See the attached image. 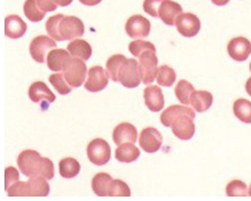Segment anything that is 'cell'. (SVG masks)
Segmentation results:
<instances>
[{"label":"cell","instance_id":"obj_1","mask_svg":"<svg viewBox=\"0 0 251 201\" xmlns=\"http://www.w3.org/2000/svg\"><path fill=\"white\" fill-rule=\"evenodd\" d=\"M50 186L47 179L41 177H30L26 182L18 181L7 190L9 197H47Z\"/></svg>","mask_w":251,"mask_h":201},{"label":"cell","instance_id":"obj_2","mask_svg":"<svg viewBox=\"0 0 251 201\" xmlns=\"http://www.w3.org/2000/svg\"><path fill=\"white\" fill-rule=\"evenodd\" d=\"M19 170L26 177H40L41 168H43L44 157H41L36 150H25L17 159Z\"/></svg>","mask_w":251,"mask_h":201},{"label":"cell","instance_id":"obj_3","mask_svg":"<svg viewBox=\"0 0 251 201\" xmlns=\"http://www.w3.org/2000/svg\"><path fill=\"white\" fill-rule=\"evenodd\" d=\"M142 81V73L140 64L133 58L127 59L121 66L118 75V82L126 88H136Z\"/></svg>","mask_w":251,"mask_h":201},{"label":"cell","instance_id":"obj_4","mask_svg":"<svg viewBox=\"0 0 251 201\" xmlns=\"http://www.w3.org/2000/svg\"><path fill=\"white\" fill-rule=\"evenodd\" d=\"M87 156L91 163L96 166H103L109 162L111 149L109 144L101 138L91 140L87 147Z\"/></svg>","mask_w":251,"mask_h":201},{"label":"cell","instance_id":"obj_5","mask_svg":"<svg viewBox=\"0 0 251 201\" xmlns=\"http://www.w3.org/2000/svg\"><path fill=\"white\" fill-rule=\"evenodd\" d=\"M141 67L142 73V82L145 85L152 83L157 77L158 73V57L156 50H147L138 58Z\"/></svg>","mask_w":251,"mask_h":201},{"label":"cell","instance_id":"obj_6","mask_svg":"<svg viewBox=\"0 0 251 201\" xmlns=\"http://www.w3.org/2000/svg\"><path fill=\"white\" fill-rule=\"evenodd\" d=\"M85 60L80 58L74 57L71 59L70 64L66 67L64 70V75L66 80L68 81L69 85L73 88H79L85 82L86 75H87V66Z\"/></svg>","mask_w":251,"mask_h":201},{"label":"cell","instance_id":"obj_7","mask_svg":"<svg viewBox=\"0 0 251 201\" xmlns=\"http://www.w3.org/2000/svg\"><path fill=\"white\" fill-rule=\"evenodd\" d=\"M194 119L195 116L190 114H181L176 117L171 124L174 135L180 140H190L196 131Z\"/></svg>","mask_w":251,"mask_h":201},{"label":"cell","instance_id":"obj_8","mask_svg":"<svg viewBox=\"0 0 251 201\" xmlns=\"http://www.w3.org/2000/svg\"><path fill=\"white\" fill-rule=\"evenodd\" d=\"M55 48H57V44L52 37L41 35L37 36L36 38L31 40L29 51H30V56L33 60L39 62V64H43L45 58L47 57L46 54H48L47 52Z\"/></svg>","mask_w":251,"mask_h":201},{"label":"cell","instance_id":"obj_9","mask_svg":"<svg viewBox=\"0 0 251 201\" xmlns=\"http://www.w3.org/2000/svg\"><path fill=\"white\" fill-rule=\"evenodd\" d=\"M59 32L62 41L73 40L81 37L85 33V26L81 19L75 16H65L60 22Z\"/></svg>","mask_w":251,"mask_h":201},{"label":"cell","instance_id":"obj_10","mask_svg":"<svg viewBox=\"0 0 251 201\" xmlns=\"http://www.w3.org/2000/svg\"><path fill=\"white\" fill-rule=\"evenodd\" d=\"M176 27L181 36L186 38H192L198 35L200 28H201V23L198 17L191 12H182L177 18Z\"/></svg>","mask_w":251,"mask_h":201},{"label":"cell","instance_id":"obj_11","mask_svg":"<svg viewBox=\"0 0 251 201\" xmlns=\"http://www.w3.org/2000/svg\"><path fill=\"white\" fill-rule=\"evenodd\" d=\"M150 22L144 16L135 15L126 23V32L131 39H145L150 33Z\"/></svg>","mask_w":251,"mask_h":201},{"label":"cell","instance_id":"obj_12","mask_svg":"<svg viewBox=\"0 0 251 201\" xmlns=\"http://www.w3.org/2000/svg\"><path fill=\"white\" fill-rule=\"evenodd\" d=\"M109 75L107 70H104L102 67L95 66L89 69L88 73V79L85 83L86 90L89 93H99L103 90L108 86L109 81Z\"/></svg>","mask_w":251,"mask_h":201},{"label":"cell","instance_id":"obj_13","mask_svg":"<svg viewBox=\"0 0 251 201\" xmlns=\"http://www.w3.org/2000/svg\"><path fill=\"white\" fill-rule=\"evenodd\" d=\"M139 145L147 153L157 152L162 145L161 133L153 127L145 128L140 133Z\"/></svg>","mask_w":251,"mask_h":201},{"label":"cell","instance_id":"obj_14","mask_svg":"<svg viewBox=\"0 0 251 201\" xmlns=\"http://www.w3.org/2000/svg\"><path fill=\"white\" fill-rule=\"evenodd\" d=\"M227 51L233 60L246 61L251 53V43L245 37H236L229 41Z\"/></svg>","mask_w":251,"mask_h":201},{"label":"cell","instance_id":"obj_15","mask_svg":"<svg viewBox=\"0 0 251 201\" xmlns=\"http://www.w3.org/2000/svg\"><path fill=\"white\" fill-rule=\"evenodd\" d=\"M73 58L70 52L65 49L55 48L50 50L47 54V65L51 71H64L66 67L70 64Z\"/></svg>","mask_w":251,"mask_h":201},{"label":"cell","instance_id":"obj_16","mask_svg":"<svg viewBox=\"0 0 251 201\" xmlns=\"http://www.w3.org/2000/svg\"><path fill=\"white\" fill-rule=\"evenodd\" d=\"M144 98H145L146 106L148 107L150 111L158 112L164 109V106H165L164 94H162V91L159 86L152 85L146 88L144 90Z\"/></svg>","mask_w":251,"mask_h":201},{"label":"cell","instance_id":"obj_17","mask_svg":"<svg viewBox=\"0 0 251 201\" xmlns=\"http://www.w3.org/2000/svg\"><path fill=\"white\" fill-rule=\"evenodd\" d=\"M182 14V8L179 3L173 1V0H164L159 8V18L162 20V23L174 26L177 22L179 15Z\"/></svg>","mask_w":251,"mask_h":201},{"label":"cell","instance_id":"obj_18","mask_svg":"<svg viewBox=\"0 0 251 201\" xmlns=\"http://www.w3.org/2000/svg\"><path fill=\"white\" fill-rule=\"evenodd\" d=\"M112 137H114V141L117 146L126 144V142L135 144L137 141L138 132L133 125L129 123H121L114 129Z\"/></svg>","mask_w":251,"mask_h":201},{"label":"cell","instance_id":"obj_19","mask_svg":"<svg viewBox=\"0 0 251 201\" xmlns=\"http://www.w3.org/2000/svg\"><path fill=\"white\" fill-rule=\"evenodd\" d=\"M27 25L17 15H10L5 19V35L10 39H19L26 33Z\"/></svg>","mask_w":251,"mask_h":201},{"label":"cell","instance_id":"obj_20","mask_svg":"<svg viewBox=\"0 0 251 201\" xmlns=\"http://www.w3.org/2000/svg\"><path fill=\"white\" fill-rule=\"evenodd\" d=\"M29 98L33 102H40L46 100L48 102H53L56 100V96L53 95L51 90L49 89L48 86L43 81H36L29 87L28 90Z\"/></svg>","mask_w":251,"mask_h":201},{"label":"cell","instance_id":"obj_21","mask_svg":"<svg viewBox=\"0 0 251 201\" xmlns=\"http://www.w3.org/2000/svg\"><path fill=\"white\" fill-rule=\"evenodd\" d=\"M140 156L139 148L131 142H126L118 146V148L115 151V157L117 160L123 163H130L136 161Z\"/></svg>","mask_w":251,"mask_h":201},{"label":"cell","instance_id":"obj_22","mask_svg":"<svg viewBox=\"0 0 251 201\" xmlns=\"http://www.w3.org/2000/svg\"><path fill=\"white\" fill-rule=\"evenodd\" d=\"M213 101L212 95L206 90H195L190 96V106L197 112H204L211 107Z\"/></svg>","mask_w":251,"mask_h":201},{"label":"cell","instance_id":"obj_23","mask_svg":"<svg viewBox=\"0 0 251 201\" xmlns=\"http://www.w3.org/2000/svg\"><path fill=\"white\" fill-rule=\"evenodd\" d=\"M181 114H190L192 116L196 117V112L195 109L192 110V108L187 107L186 104H174V106H170L169 108H167L166 110H164L161 116H160V120L161 124L165 126V127H171V124L175 120L176 117H178Z\"/></svg>","mask_w":251,"mask_h":201},{"label":"cell","instance_id":"obj_24","mask_svg":"<svg viewBox=\"0 0 251 201\" xmlns=\"http://www.w3.org/2000/svg\"><path fill=\"white\" fill-rule=\"evenodd\" d=\"M68 51L73 57L80 58L82 60H88L93 54V48L87 43L86 40L82 39H75L68 45Z\"/></svg>","mask_w":251,"mask_h":201},{"label":"cell","instance_id":"obj_25","mask_svg":"<svg viewBox=\"0 0 251 201\" xmlns=\"http://www.w3.org/2000/svg\"><path fill=\"white\" fill-rule=\"evenodd\" d=\"M80 163L75 158H64L59 162V174L62 178L71 179L80 173Z\"/></svg>","mask_w":251,"mask_h":201},{"label":"cell","instance_id":"obj_26","mask_svg":"<svg viewBox=\"0 0 251 201\" xmlns=\"http://www.w3.org/2000/svg\"><path fill=\"white\" fill-rule=\"evenodd\" d=\"M112 181V177L106 173H99L93 178L91 187L94 192L99 197H108V188Z\"/></svg>","mask_w":251,"mask_h":201},{"label":"cell","instance_id":"obj_27","mask_svg":"<svg viewBox=\"0 0 251 201\" xmlns=\"http://www.w3.org/2000/svg\"><path fill=\"white\" fill-rule=\"evenodd\" d=\"M233 114L242 123L251 124V101L244 98L237 99L233 103Z\"/></svg>","mask_w":251,"mask_h":201},{"label":"cell","instance_id":"obj_28","mask_svg":"<svg viewBox=\"0 0 251 201\" xmlns=\"http://www.w3.org/2000/svg\"><path fill=\"white\" fill-rule=\"evenodd\" d=\"M24 12L32 23L41 22L46 16V11L41 9L37 0H26L24 3Z\"/></svg>","mask_w":251,"mask_h":201},{"label":"cell","instance_id":"obj_29","mask_svg":"<svg viewBox=\"0 0 251 201\" xmlns=\"http://www.w3.org/2000/svg\"><path fill=\"white\" fill-rule=\"evenodd\" d=\"M126 60H127V58H126L124 54H114V56H111L109 59L107 60L106 70L112 81L118 82L119 70L121 68V66L125 64Z\"/></svg>","mask_w":251,"mask_h":201},{"label":"cell","instance_id":"obj_30","mask_svg":"<svg viewBox=\"0 0 251 201\" xmlns=\"http://www.w3.org/2000/svg\"><path fill=\"white\" fill-rule=\"evenodd\" d=\"M176 78H177V75H176V71L171 67L167 65L159 67L156 77L159 86L171 87L175 83Z\"/></svg>","mask_w":251,"mask_h":201},{"label":"cell","instance_id":"obj_31","mask_svg":"<svg viewBox=\"0 0 251 201\" xmlns=\"http://www.w3.org/2000/svg\"><path fill=\"white\" fill-rule=\"evenodd\" d=\"M195 91V87L189 81L180 80L175 88L176 97L183 104H190V96Z\"/></svg>","mask_w":251,"mask_h":201},{"label":"cell","instance_id":"obj_32","mask_svg":"<svg viewBox=\"0 0 251 201\" xmlns=\"http://www.w3.org/2000/svg\"><path fill=\"white\" fill-rule=\"evenodd\" d=\"M49 81L53 86V88H55V89L58 91V93L62 96L70 94L71 90H73V87H71L68 83V81L66 80L64 73L61 74L60 71L57 74L51 75V76L49 77Z\"/></svg>","mask_w":251,"mask_h":201},{"label":"cell","instance_id":"obj_33","mask_svg":"<svg viewBox=\"0 0 251 201\" xmlns=\"http://www.w3.org/2000/svg\"><path fill=\"white\" fill-rule=\"evenodd\" d=\"M131 191L127 183L123 180L112 179L108 188V197H130Z\"/></svg>","mask_w":251,"mask_h":201},{"label":"cell","instance_id":"obj_34","mask_svg":"<svg viewBox=\"0 0 251 201\" xmlns=\"http://www.w3.org/2000/svg\"><path fill=\"white\" fill-rule=\"evenodd\" d=\"M64 17L65 16L62 14H58L50 17V18L47 20V23H46V30H47V33L57 41H62L60 37V32H59V26H60V22Z\"/></svg>","mask_w":251,"mask_h":201},{"label":"cell","instance_id":"obj_35","mask_svg":"<svg viewBox=\"0 0 251 201\" xmlns=\"http://www.w3.org/2000/svg\"><path fill=\"white\" fill-rule=\"evenodd\" d=\"M249 189L241 180H232L226 187V194L228 197H247L249 196Z\"/></svg>","mask_w":251,"mask_h":201},{"label":"cell","instance_id":"obj_36","mask_svg":"<svg viewBox=\"0 0 251 201\" xmlns=\"http://www.w3.org/2000/svg\"><path fill=\"white\" fill-rule=\"evenodd\" d=\"M129 51L132 53L133 57L139 58L141 56V53H144L147 50H156V47L154 45L149 43V41L142 40V39H136L135 41L129 44L128 46Z\"/></svg>","mask_w":251,"mask_h":201},{"label":"cell","instance_id":"obj_37","mask_svg":"<svg viewBox=\"0 0 251 201\" xmlns=\"http://www.w3.org/2000/svg\"><path fill=\"white\" fill-rule=\"evenodd\" d=\"M164 0H145L144 1V10L147 12L153 18L159 17V8H160L161 3Z\"/></svg>","mask_w":251,"mask_h":201},{"label":"cell","instance_id":"obj_38","mask_svg":"<svg viewBox=\"0 0 251 201\" xmlns=\"http://www.w3.org/2000/svg\"><path fill=\"white\" fill-rule=\"evenodd\" d=\"M5 177H6V190L9 189L11 186H14L16 182L19 181V171L14 167H7L5 170Z\"/></svg>","mask_w":251,"mask_h":201},{"label":"cell","instance_id":"obj_39","mask_svg":"<svg viewBox=\"0 0 251 201\" xmlns=\"http://www.w3.org/2000/svg\"><path fill=\"white\" fill-rule=\"evenodd\" d=\"M38 1V5L40 6L41 9L44 11H55L57 9V5L53 2V0H37Z\"/></svg>","mask_w":251,"mask_h":201},{"label":"cell","instance_id":"obj_40","mask_svg":"<svg viewBox=\"0 0 251 201\" xmlns=\"http://www.w3.org/2000/svg\"><path fill=\"white\" fill-rule=\"evenodd\" d=\"M79 1L85 6H96V5H99L102 0H79Z\"/></svg>","mask_w":251,"mask_h":201},{"label":"cell","instance_id":"obj_41","mask_svg":"<svg viewBox=\"0 0 251 201\" xmlns=\"http://www.w3.org/2000/svg\"><path fill=\"white\" fill-rule=\"evenodd\" d=\"M53 2H55L57 6L66 7V6H69L70 3L73 2V0H53Z\"/></svg>","mask_w":251,"mask_h":201},{"label":"cell","instance_id":"obj_42","mask_svg":"<svg viewBox=\"0 0 251 201\" xmlns=\"http://www.w3.org/2000/svg\"><path fill=\"white\" fill-rule=\"evenodd\" d=\"M212 3H215L216 6H226L230 1V0H211Z\"/></svg>","mask_w":251,"mask_h":201},{"label":"cell","instance_id":"obj_43","mask_svg":"<svg viewBox=\"0 0 251 201\" xmlns=\"http://www.w3.org/2000/svg\"><path fill=\"white\" fill-rule=\"evenodd\" d=\"M246 91L251 97V77L248 79V81H247V83H246Z\"/></svg>","mask_w":251,"mask_h":201},{"label":"cell","instance_id":"obj_44","mask_svg":"<svg viewBox=\"0 0 251 201\" xmlns=\"http://www.w3.org/2000/svg\"><path fill=\"white\" fill-rule=\"evenodd\" d=\"M248 194H249V196L251 197V185H250V187H249V192H248Z\"/></svg>","mask_w":251,"mask_h":201},{"label":"cell","instance_id":"obj_45","mask_svg":"<svg viewBox=\"0 0 251 201\" xmlns=\"http://www.w3.org/2000/svg\"><path fill=\"white\" fill-rule=\"evenodd\" d=\"M249 66H250V71H251V62H250V65H249Z\"/></svg>","mask_w":251,"mask_h":201}]
</instances>
